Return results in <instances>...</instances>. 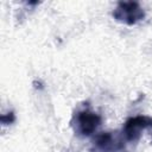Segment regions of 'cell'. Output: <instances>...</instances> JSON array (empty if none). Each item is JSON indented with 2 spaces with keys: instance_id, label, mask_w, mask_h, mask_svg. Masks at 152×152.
Listing matches in <instances>:
<instances>
[{
  "instance_id": "1",
  "label": "cell",
  "mask_w": 152,
  "mask_h": 152,
  "mask_svg": "<svg viewBox=\"0 0 152 152\" xmlns=\"http://www.w3.org/2000/svg\"><path fill=\"white\" fill-rule=\"evenodd\" d=\"M112 15L116 21L132 26L145 18V11L137 1H119Z\"/></svg>"
},
{
  "instance_id": "2",
  "label": "cell",
  "mask_w": 152,
  "mask_h": 152,
  "mask_svg": "<svg viewBox=\"0 0 152 152\" xmlns=\"http://www.w3.org/2000/svg\"><path fill=\"white\" fill-rule=\"evenodd\" d=\"M124 147V140L118 132H101L91 140V152H119Z\"/></svg>"
},
{
  "instance_id": "3",
  "label": "cell",
  "mask_w": 152,
  "mask_h": 152,
  "mask_svg": "<svg viewBox=\"0 0 152 152\" xmlns=\"http://www.w3.org/2000/svg\"><path fill=\"white\" fill-rule=\"evenodd\" d=\"M75 120V132L82 137L91 135L101 125V116L89 109L78 112Z\"/></svg>"
},
{
  "instance_id": "4",
  "label": "cell",
  "mask_w": 152,
  "mask_h": 152,
  "mask_svg": "<svg viewBox=\"0 0 152 152\" xmlns=\"http://www.w3.org/2000/svg\"><path fill=\"white\" fill-rule=\"evenodd\" d=\"M152 127V116L147 115H137L126 120L122 135L127 141H137L141 135V131Z\"/></svg>"
},
{
  "instance_id": "5",
  "label": "cell",
  "mask_w": 152,
  "mask_h": 152,
  "mask_svg": "<svg viewBox=\"0 0 152 152\" xmlns=\"http://www.w3.org/2000/svg\"><path fill=\"white\" fill-rule=\"evenodd\" d=\"M14 119H15V116H14L13 112H10L7 114H2L0 118V121L2 125H8V124H12L14 121Z\"/></svg>"
}]
</instances>
